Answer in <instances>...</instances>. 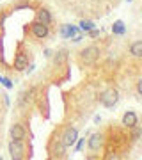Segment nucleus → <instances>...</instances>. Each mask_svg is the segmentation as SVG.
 <instances>
[{
	"label": "nucleus",
	"instance_id": "obj_1",
	"mask_svg": "<svg viewBox=\"0 0 142 160\" xmlns=\"http://www.w3.org/2000/svg\"><path fill=\"white\" fill-rule=\"evenodd\" d=\"M66 144L62 141V135L59 133L57 137H53L50 141V146H48V153H50L51 158H64L66 157Z\"/></svg>",
	"mask_w": 142,
	"mask_h": 160
},
{
	"label": "nucleus",
	"instance_id": "obj_2",
	"mask_svg": "<svg viewBox=\"0 0 142 160\" xmlns=\"http://www.w3.org/2000/svg\"><path fill=\"white\" fill-rule=\"evenodd\" d=\"M98 57H100V48L94 45L87 46V48L80 52V62L85 64V66H92L98 61Z\"/></svg>",
	"mask_w": 142,
	"mask_h": 160
},
{
	"label": "nucleus",
	"instance_id": "obj_3",
	"mask_svg": "<svg viewBox=\"0 0 142 160\" xmlns=\"http://www.w3.org/2000/svg\"><path fill=\"white\" fill-rule=\"evenodd\" d=\"M100 102H101V105L105 109H114V107L117 105V102H119V91L114 89V87L103 91L101 96H100Z\"/></svg>",
	"mask_w": 142,
	"mask_h": 160
},
{
	"label": "nucleus",
	"instance_id": "obj_4",
	"mask_svg": "<svg viewBox=\"0 0 142 160\" xmlns=\"http://www.w3.org/2000/svg\"><path fill=\"white\" fill-rule=\"evenodd\" d=\"M25 141H14V139H11L9 141V144H7V149H9V157H11L12 160H22L25 158L27 155H25Z\"/></svg>",
	"mask_w": 142,
	"mask_h": 160
},
{
	"label": "nucleus",
	"instance_id": "obj_5",
	"mask_svg": "<svg viewBox=\"0 0 142 160\" xmlns=\"http://www.w3.org/2000/svg\"><path fill=\"white\" fill-rule=\"evenodd\" d=\"M30 34L34 36V39H37V41L46 39L50 36V25H45V23L36 20V22L30 23Z\"/></svg>",
	"mask_w": 142,
	"mask_h": 160
},
{
	"label": "nucleus",
	"instance_id": "obj_6",
	"mask_svg": "<svg viewBox=\"0 0 142 160\" xmlns=\"http://www.w3.org/2000/svg\"><path fill=\"white\" fill-rule=\"evenodd\" d=\"M12 68L14 71H25L28 68V55L27 52L23 50H18L16 55H14V61H12Z\"/></svg>",
	"mask_w": 142,
	"mask_h": 160
},
{
	"label": "nucleus",
	"instance_id": "obj_7",
	"mask_svg": "<svg viewBox=\"0 0 142 160\" xmlns=\"http://www.w3.org/2000/svg\"><path fill=\"white\" fill-rule=\"evenodd\" d=\"M61 135H62V141H64V144H66V148H71V146H75L76 139H78V130H76L75 126L69 125V126L64 128V132Z\"/></svg>",
	"mask_w": 142,
	"mask_h": 160
},
{
	"label": "nucleus",
	"instance_id": "obj_8",
	"mask_svg": "<svg viewBox=\"0 0 142 160\" xmlns=\"http://www.w3.org/2000/svg\"><path fill=\"white\" fill-rule=\"evenodd\" d=\"M9 135L14 141H27V130L22 123H12L11 128H9Z\"/></svg>",
	"mask_w": 142,
	"mask_h": 160
},
{
	"label": "nucleus",
	"instance_id": "obj_9",
	"mask_svg": "<svg viewBox=\"0 0 142 160\" xmlns=\"http://www.w3.org/2000/svg\"><path fill=\"white\" fill-rule=\"evenodd\" d=\"M87 144H89L91 151H100L103 148V144H105V135L103 133H92V135H89Z\"/></svg>",
	"mask_w": 142,
	"mask_h": 160
},
{
	"label": "nucleus",
	"instance_id": "obj_10",
	"mask_svg": "<svg viewBox=\"0 0 142 160\" xmlns=\"http://www.w3.org/2000/svg\"><path fill=\"white\" fill-rule=\"evenodd\" d=\"M121 125L125 126V128H133L135 125H139V118L133 110H126L123 118H121Z\"/></svg>",
	"mask_w": 142,
	"mask_h": 160
},
{
	"label": "nucleus",
	"instance_id": "obj_11",
	"mask_svg": "<svg viewBox=\"0 0 142 160\" xmlns=\"http://www.w3.org/2000/svg\"><path fill=\"white\" fill-rule=\"evenodd\" d=\"M51 59H53V64H55V66H64L69 59V52L66 50V48H61V50L53 52Z\"/></svg>",
	"mask_w": 142,
	"mask_h": 160
},
{
	"label": "nucleus",
	"instance_id": "obj_12",
	"mask_svg": "<svg viewBox=\"0 0 142 160\" xmlns=\"http://www.w3.org/2000/svg\"><path fill=\"white\" fill-rule=\"evenodd\" d=\"M78 27H75V25H69V23H66V25H62L61 27V30H59V34H61V38H64V39H73L75 36L78 34Z\"/></svg>",
	"mask_w": 142,
	"mask_h": 160
},
{
	"label": "nucleus",
	"instance_id": "obj_13",
	"mask_svg": "<svg viewBox=\"0 0 142 160\" xmlns=\"http://www.w3.org/2000/svg\"><path fill=\"white\" fill-rule=\"evenodd\" d=\"M36 20L41 23H45V25H50L53 22V16H51V12L46 9V7H39L37 11H36Z\"/></svg>",
	"mask_w": 142,
	"mask_h": 160
},
{
	"label": "nucleus",
	"instance_id": "obj_14",
	"mask_svg": "<svg viewBox=\"0 0 142 160\" xmlns=\"http://www.w3.org/2000/svg\"><path fill=\"white\" fill-rule=\"evenodd\" d=\"M130 53H131V55H133L135 59H142V39L133 41V43H131Z\"/></svg>",
	"mask_w": 142,
	"mask_h": 160
},
{
	"label": "nucleus",
	"instance_id": "obj_15",
	"mask_svg": "<svg viewBox=\"0 0 142 160\" xmlns=\"http://www.w3.org/2000/svg\"><path fill=\"white\" fill-rule=\"evenodd\" d=\"M32 92H34V89L23 91L22 94H20V98H18V105H20V107H25V105H28V102H30V96H32Z\"/></svg>",
	"mask_w": 142,
	"mask_h": 160
},
{
	"label": "nucleus",
	"instance_id": "obj_16",
	"mask_svg": "<svg viewBox=\"0 0 142 160\" xmlns=\"http://www.w3.org/2000/svg\"><path fill=\"white\" fill-rule=\"evenodd\" d=\"M112 32H114L115 36H125V34H126V27H125V23L121 22V20L114 22V25H112Z\"/></svg>",
	"mask_w": 142,
	"mask_h": 160
},
{
	"label": "nucleus",
	"instance_id": "obj_17",
	"mask_svg": "<svg viewBox=\"0 0 142 160\" xmlns=\"http://www.w3.org/2000/svg\"><path fill=\"white\" fill-rule=\"evenodd\" d=\"M96 27L94 25V22H91V20H82L80 22V30H84V32H89V30H92Z\"/></svg>",
	"mask_w": 142,
	"mask_h": 160
},
{
	"label": "nucleus",
	"instance_id": "obj_18",
	"mask_svg": "<svg viewBox=\"0 0 142 160\" xmlns=\"http://www.w3.org/2000/svg\"><path fill=\"white\" fill-rule=\"evenodd\" d=\"M0 84L6 87L7 91L14 89V84H12V80H11V78H7V77H4V75H0Z\"/></svg>",
	"mask_w": 142,
	"mask_h": 160
},
{
	"label": "nucleus",
	"instance_id": "obj_19",
	"mask_svg": "<svg viewBox=\"0 0 142 160\" xmlns=\"http://www.w3.org/2000/svg\"><path fill=\"white\" fill-rule=\"evenodd\" d=\"M131 130V141H139V137H142V128L140 126H133V128H130Z\"/></svg>",
	"mask_w": 142,
	"mask_h": 160
},
{
	"label": "nucleus",
	"instance_id": "obj_20",
	"mask_svg": "<svg viewBox=\"0 0 142 160\" xmlns=\"http://www.w3.org/2000/svg\"><path fill=\"white\" fill-rule=\"evenodd\" d=\"M84 142H85V137L76 139V142H75V151H82V149H84Z\"/></svg>",
	"mask_w": 142,
	"mask_h": 160
},
{
	"label": "nucleus",
	"instance_id": "obj_21",
	"mask_svg": "<svg viewBox=\"0 0 142 160\" xmlns=\"http://www.w3.org/2000/svg\"><path fill=\"white\" fill-rule=\"evenodd\" d=\"M87 34H89V38H98V36H100V30H98L96 27H94V29H92V30H89Z\"/></svg>",
	"mask_w": 142,
	"mask_h": 160
},
{
	"label": "nucleus",
	"instance_id": "obj_22",
	"mask_svg": "<svg viewBox=\"0 0 142 160\" xmlns=\"http://www.w3.org/2000/svg\"><path fill=\"white\" fill-rule=\"evenodd\" d=\"M0 62H4V45H2V38H0Z\"/></svg>",
	"mask_w": 142,
	"mask_h": 160
},
{
	"label": "nucleus",
	"instance_id": "obj_23",
	"mask_svg": "<svg viewBox=\"0 0 142 160\" xmlns=\"http://www.w3.org/2000/svg\"><path fill=\"white\" fill-rule=\"evenodd\" d=\"M137 92L142 96V78H139V82H137Z\"/></svg>",
	"mask_w": 142,
	"mask_h": 160
},
{
	"label": "nucleus",
	"instance_id": "obj_24",
	"mask_svg": "<svg viewBox=\"0 0 142 160\" xmlns=\"http://www.w3.org/2000/svg\"><path fill=\"white\" fill-rule=\"evenodd\" d=\"M43 55H45L46 59H51V55H53V52H51L50 48H46V50H45V53H43Z\"/></svg>",
	"mask_w": 142,
	"mask_h": 160
},
{
	"label": "nucleus",
	"instance_id": "obj_25",
	"mask_svg": "<svg viewBox=\"0 0 142 160\" xmlns=\"http://www.w3.org/2000/svg\"><path fill=\"white\" fill-rule=\"evenodd\" d=\"M4 23H6V14H0V30L4 29Z\"/></svg>",
	"mask_w": 142,
	"mask_h": 160
},
{
	"label": "nucleus",
	"instance_id": "obj_26",
	"mask_svg": "<svg viewBox=\"0 0 142 160\" xmlns=\"http://www.w3.org/2000/svg\"><path fill=\"white\" fill-rule=\"evenodd\" d=\"M2 96H4V103H6V107H9V103H11V100H9V94H6V92H4Z\"/></svg>",
	"mask_w": 142,
	"mask_h": 160
},
{
	"label": "nucleus",
	"instance_id": "obj_27",
	"mask_svg": "<svg viewBox=\"0 0 142 160\" xmlns=\"http://www.w3.org/2000/svg\"><path fill=\"white\" fill-rule=\"evenodd\" d=\"M82 39H84V38H82V34H76V36L73 38V43H80Z\"/></svg>",
	"mask_w": 142,
	"mask_h": 160
},
{
	"label": "nucleus",
	"instance_id": "obj_28",
	"mask_svg": "<svg viewBox=\"0 0 142 160\" xmlns=\"http://www.w3.org/2000/svg\"><path fill=\"white\" fill-rule=\"evenodd\" d=\"M128 2H133V0H128Z\"/></svg>",
	"mask_w": 142,
	"mask_h": 160
}]
</instances>
